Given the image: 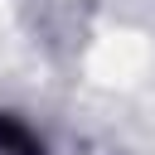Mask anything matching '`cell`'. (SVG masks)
<instances>
[{"mask_svg": "<svg viewBox=\"0 0 155 155\" xmlns=\"http://www.w3.org/2000/svg\"><path fill=\"white\" fill-rule=\"evenodd\" d=\"M0 155H44V145H39V136L24 121L0 116Z\"/></svg>", "mask_w": 155, "mask_h": 155, "instance_id": "cell-1", "label": "cell"}]
</instances>
